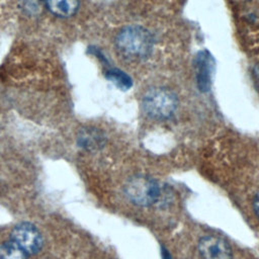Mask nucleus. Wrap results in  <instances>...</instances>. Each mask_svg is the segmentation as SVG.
I'll list each match as a JSON object with an SVG mask.
<instances>
[{"mask_svg":"<svg viewBox=\"0 0 259 259\" xmlns=\"http://www.w3.org/2000/svg\"><path fill=\"white\" fill-rule=\"evenodd\" d=\"M115 46L122 55L142 60L151 55L154 37L143 26L127 25L118 31L115 37Z\"/></svg>","mask_w":259,"mask_h":259,"instance_id":"f257e3e1","label":"nucleus"},{"mask_svg":"<svg viewBox=\"0 0 259 259\" xmlns=\"http://www.w3.org/2000/svg\"><path fill=\"white\" fill-rule=\"evenodd\" d=\"M178 100L176 94L166 87H152L142 98V108L146 115L156 120L170 118L176 111Z\"/></svg>","mask_w":259,"mask_h":259,"instance_id":"f03ea898","label":"nucleus"},{"mask_svg":"<svg viewBox=\"0 0 259 259\" xmlns=\"http://www.w3.org/2000/svg\"><path fill=\"white\" fill-rule=\"evenodd\" d=\"M127 199L139 206H149L156 203L161 197L162 190L158 182L147 175H134L123 186Z\"/></svg>","mask_w":259,"mask_h":259,"instance_id":"7ed1b4c3","label":"nucleus"},{"mask_svg":"<svg viewBox=\"0 0 259 259\" xmlns=\"http://www.w3.org/2000/svg\"><path fill=\"white\" fill-rule=\"evenodd\" d=\"M11 242L16 244L27 255L37 253L42 244L39 231L29 223H20L16 225L11 232Z\"/></svg>","mask_w":259,"mask_h":259,"instance_id":"20e7f679","label":"nucleus"},{"mask_svg":"<svg viewBox=\"0 0 259 259\" xmlns=\"http://www.w3.org/2000/svg\"><path fill=\"white\" fill-rule=\"evenodd\" d=\"M198 252L202 259H232L229 244L220 237L205 236L198 243Z\"/></svg>","mask_w":259,"mask_h":259,"instance_id":"39448f33","label":"nucleus"},{"mask_svg":"<svg viewBox=\"0 0 259 259\" xmlns=\"http://www.w3.org/2000/svg\"><path fill=\"white\" fill-rule=\"evenodd\" d=\"M213 60L207 51H200L195 57L196 82L200 91L206 92L211 85Z\"/></svg>","mask_w":259,"mask_h":259,"instance_id":"423d86ee","label":"nucleus"},{"mask_svg":"<svg viewBox=\"0 0 259 259\" xmlns=\"http://www.w3.org/2000/svg\"><path fill=\"white\" fill-rule=\"evenodd\" d=\"M106 142L104 133L96 127L88 126L80 130L77 136V144L86 151H96L101 149Z\"/></svg>","mask_w":259,"mask_h":259,"instance_id":"0eeeda50","label":"nucleus"},{"mask_svg":"<svg viewBox=\"0 0 259 259\" xmlns=\"http://www.w3.org/2000/svg\"><path fill=\"white\" fill-rule=\"evenodd\" d=\"M52 14L62 18L73 16L79 8V0H44Z\"/></svg>","mask_w":259,"mask_h":259,"instance_id":"6e6552de","label":"nucleus"},{"mask_svg":"<svg viewBox=\"0 0 259 259\" xmlns=\"http://www.w3.org/2000/svg\"><path fill=\"white\" fill-rule=\"evenodd\" d=\"M105 78L114 84L118 89L126 91L132 88L133 80L132 78L122 70L117 68H109L104 73Z\"/></svg>","mask_w":259,"mask_h":259,"instance_id":"1a4fd4ad","label":"nucleus"},{"mask_svg":"<svg viewBox=\"0 0 259 259\" xmlns=\"http://www.w3.org/2000/svg\"><path fill=\"white\" fill-rule=\"evenodd\" d=\"M26 253L13 242L0 246V259H26Z\"/></svg>","mask_w":259,"mask_h":259,"instance_id":"9d476101","label":"nucleus"},{"mask_svg":"<svg viewBox=\"0 0 259 259\" xmlns=\"http://www.w3.org/2000/svg\"><path fill=\"white\" fill-rule=\"evenodd\" d=\"M18 3L23 12L30 15L38 13L40 8V0H18Z\"/></svg>","mask_w":259,"mask_h":259,"instance_id":"9b49d317","label":"nucleus"},{"mask_svg":"<svg viewBox=\"0 0 259 259\" xmlns=\"http://www.w3.org/2000/svg\"><path fill=\"white\" fill-rule=\"evenodd\" d=\"M253 76H254V83H255V86H256L257 90L259 91V64L254 67Z\"/></svg>","mask_w":259,"mask_h":259,"instance_id":"f8f14e48","label":"nucleus"},{"mask_svg":"<svg viewBox=\"0 0 259 259\" xmlns=\"http://www.w3.org/2000/svg\"><path fill=\"white\" fill-rule=\"evenodd\" d=\"M254 210H255L256 215L259 219V192L256 194L255 199H254Z\"/></svg>","mask_w":259,"mask_h":259,"instance_id":"ddd939ff","label":"nucleus"}]
</instances>
